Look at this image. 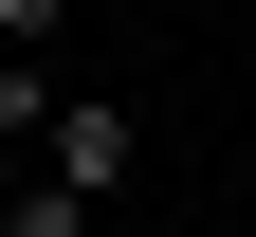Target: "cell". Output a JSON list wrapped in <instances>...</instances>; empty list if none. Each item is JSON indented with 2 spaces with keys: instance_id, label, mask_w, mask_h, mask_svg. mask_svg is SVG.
I'll use <instances>...</instances> for the list:
<instances>
[{
  "instance_id": "obj_1",
  "label": "cell",
  "mask_w": 256,
  "mask_h": 237,
  "mask_svg": "<svg viewBox=\"0 0 256 237\" xmlns=\"http://www.w3.org/2000/svg\"><path fill=\"white\" fill-rule=\"evenodd\" d=\"M37 164H55V183H92V201H110L128 164H146V128H128L110 91H74V110H55V146H37Z\"/></svg>"
},
{
  "instance_id": "obj_2",
  "label": "cell",
  "mask_w": 256,
  "mask_h": 237,
  "mask_svg": "<svg viewBox=\"0 0 256 237\" xmlns=\"http://www.w3.org/2000/svg\"><path fill=\"white\" fill-rule=\"evenodd\" d=\"M55 110H74V91H55V55H0V146H55Z\"/></svg>"
},
{
  "instance_id": "obj_3",
  "label": "cell",
  "mask_w": 256,
  "mask_h": 237,
  "mask_svg": "<svg viewBox=\"0 0 256 237\" xmlns=\"http://www.w3.org/2000/svg\"><path fill=\"white\" fill-rule=\"evenodd\" d=\"M0 237H92V183H55V164H37V183H0Z\"/></svg>"
},
{
  "instance_id": "obj_4",
  "label": "cell",
  "mask_w": 256,
  "mask_h": 237,
  "mask_svg": "<svg viewBox=\"0 0 256 237\" xmlns=\"http://www.w3.org/2000/svg\"><path fill=\"white\" fill-rule=\"evenodd\" d=\"M55 18H74V0H0V55H55Z\"/></svg>"
}]
</instances>
